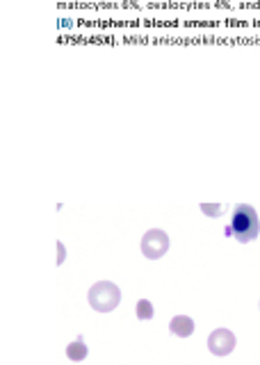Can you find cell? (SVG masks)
<instances>
[{
    "label": "cell",
    "mask_w": 260,
    "mask_h": 365,
    "mask_svg": "<svg viewBox=\"0 0 260 365\" xmlns=\"http://www.w3.org/2000/svg\"><path fill=\"white\" fill-rule=\"evenodd\" d=\"M224 233L235 237L240 245L254 242V240L260 235V217H258L254 205L237 203L231 212V222L224 228Z\"/></svg>",
    "instance_id": "cell-1"
},
{
    "label": "cell",
    "mask_w": 260,
    "mask_h": 365,
    "mask_svg": "<svg viewBox=\"0 0 260 365\" xmlns=\"http://www.w3.org/2000/svg\"><path fill=\"white\" fill-rule=\"evenodd\" d=\"M87 302L96 313H112L121 304V288L112 281H98L89 288Z\"/></svg>",
    "instance_id": "cell-2"
},
{
    "label": "cell",
    "mask_w": 260,
    "mask_h": 365,
    "mask_svg": "<svg viewBox=\"0 0 260 365\" xmlns=\"http://www.w3.org/2000/svg\"><path fill=\"white\" fill-rule=\"evenodd\" d=\"M169 235L162 231V228H149V231L144 233L142 237V254L144 258H149V260H160L162 256H167V251H169Z\"/></svg>",
    "instance_id": "cell-3"
},
{
    "label": "cell",
    "mask_w": 260,
    "mask_h": 365,
    "mask_svg": "<svg viewBox=\"0 0 260 365\" xmlns=\"http://www.w3.org/2000/svg\"><path fill=\"white\" fill-rule=\"evenodd\" d=\"M237 345V338L231 329H226V327H219V329H214L212 334L208 336V351L212 354V356H229V354H233Z\"/></svg>",
    "instance_id": "cell-4"
},
{
    "label": "cell",
    "mask_w": 260,
    "mask_h": 365,
    "mask_svg": "<svg viewBox=\"0 0 260 365\" xmlns=\"http://www.w3.org/2000/svg\"><path fill=\"white\" fill-rule=\"evenodd\" d=\"M169 331H172L176 338H189L194 334V319L189 315H176L172 317V322H169Z\"/></svg>",
    "instance_id": "cell-5"
},
{
    "label": "cell",
    "mask_w": 260,
    "mask_h": 365,
    "mask_svg": "<svg viewBox=\"0 0 260 365\" xmlns=\"http://www.w3.org/2000/svg\"><path fill=\"white\" fill-rule=\"evenodd\" d=\"M89 356V347L85 338H76L73 342H69V347H66V359L73 361V363H80Z\"/></svg>",
    "instance_id": "cell-6"
},
{
    "label": "cell",
    "mask_w": 260,
    "mask_h": 365,
    "mask_svg": "<svg viewBox=\"0 0 260 365\" xmlns=\"http://www.w3.org/2000/svg\"><path fill=\"white\" fill-rule=\"evenodd\" d=\"M135 315H137V319H142V322H149V319H153V315H155L153 302H149V299H140L137 306H135Z\"/></svg>",
    "instance_id": "cell-7"
},
{
    "label": "cell",
    "mask_w": 260,
    "mask_h": 365,
    "mask_svg": "<svg viewBox=\"0 0 260 365\" xmlns=\"http://www.w3.org/2000/svg\"><path fill=\"white\" fill-rule=\"evenodd\" d=\"M199 208H201L203 215H208V217H222V212H224L222 203H201Z\"/></svg>",
    "instance_id": "cell-8"
},
{
    "label": "cell",
    "mask_w": 260,
    "mask_h": 365,
    "mask_svg": "<svg viewBox=\"0 0 260 365\" xmlns=\"http://www.w3.org/2000/svg\"><path fill=\"white\" fill-rule=\"evenodd\" d=\"M64 258H66V249H64L62 242H58V265H62Z\"/></svg>",
    "instance_id": "cell-9"
}]
</instances>
